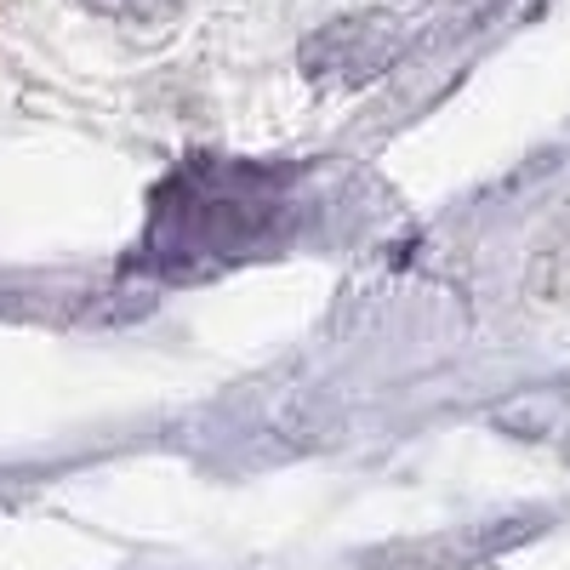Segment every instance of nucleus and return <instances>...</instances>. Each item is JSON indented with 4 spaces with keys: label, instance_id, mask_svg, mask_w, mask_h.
<instances>
[{
    "label": "nucleus",
    "instance_id": "1",
    "mask_svg": "<svg viewBox=\"0 0 570 570\" xmlns=\"http://www.w3.org/2000/svg\"><path fill=\"white\" fill-rule=\"evenodd\" d=\"M400 23L383 12H354L325 23L308 46H303V69L320 86H365L371 75H383L400 58Z\"/></svg>",
    "mask_w": 570,
    "mask_h": 570
},
{
    "label": "nucleus",
    "instance_id": "2",
    "mask_svg": "<svg viewBox=\"0 0 570 570\" xmlns=\"http://www.w3.org/2000/svg\"><path fill=\"white\" fill-rule=\"evenodd\" d=\"M98 12H115V18H160V12H171L177 0H91Z\"/></svg>",
    "mask_w": 570,
    "mask_h": 570
}]
</instances>
